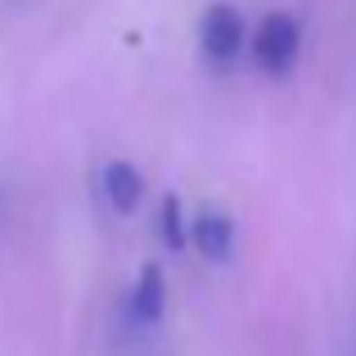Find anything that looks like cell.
Instances as JSON below:
<instances>
[{"label": "cell", "instance_id": "cell-1", "mask_svg": "<svg viewBox=\"0 0 356 356\" xmlns=\"http://www.w3.org/2000/svg\"><path fill=\"white\" fill-rule=\"evenodd\" d=\"M298 50H302V27H298V18L266 14L257 23V36H252V59H257L266 72L284 77V72L298 63Z\"/></svg>", "mask_w": 356, "mask_h": 356}, {"label": "cell", "instance_id": "cell-2", "mask_svg": "<svg viewBox=\"0 0 356 356\" xmlns=\"http://www.w3.org/2000/svg\"><path fill=\"white\" fill-rule=\"evenodd\" d=\"M199 41L203 50L212 54V59H230V54L243 45V18L235 5H226V0H217V5L203 9L199 18Z\"/></svg>", "mask_w": 356, "mask_h": 356}, {"label": "cell", "instance_id": "cell-3", "mask_svg": "<svg viewBox=\"0 0 356 356\" xmlns=\"http://www.w3.org/2000/svg\"><path fill=\"white\" fill-rule=\"evenodd\" d=\"M190 239L208 261H230V252H235V221L226 212H199Z\"/></svg>", "mask_w": 356, "mask_h": 356}, {"label": "cell", "instance_id": "cell-4", "mask_svg": "<svg viewBox=\"0 0 356 356\" xmlns=\"http://www.w3.org/2000/svg\"><path fill=\"white\" fill-rule=\"evenodd\" d=\"M99 185H104V199H108V208L113 212H136V203H140V194H145V181H140V172L131 163H108L104 172H99Z\"/></svg>", "mask_w": 356, "mask_h": 356}, {"label": "cell", "instance_id": "cell-5", "mask_svg": "<svg viewBox=\"0 0 356 356\" xmlns=\"http://www.w3.org/2000/svg\"><path fill=\"white\" fill-rule=\"evenodd\" d=\"M163 302H167L163 266H154V261H149V266L140 270V280H136V316H140V321H149V325H154L158 316H163Z\"/></svg>", "mask_w": 356, "mask_h": 356}, {"label": "cell", "instance_id": "cell-6", "mask_svg": "<svg viewBox=\"0 0 356 356\" xmlns=\"http://www.w3.org/2000/svg\"><path fill=\"white\" fill-rule=\"evenodd\" d=\"M163 235H167L172 248H185V221H181V199H176V194L163 199Z\"/></svg>", "mask_w": 356, "mask_h": 356}]
</instances>
